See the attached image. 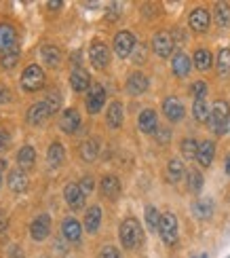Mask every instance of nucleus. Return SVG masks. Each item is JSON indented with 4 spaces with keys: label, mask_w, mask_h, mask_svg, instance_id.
I'll list each match as a JSON object with an SVG mask.
<instances>
[{
    "label": "nucleus",
    "mask_w": 230,
    "mask_h": 258,
    "mask_svg": "<svg viewBox=\"0 0 230 258\" xmlns=\"http://www.w3.org/2000/svg\"><path fill=\"white\" fill-rule=\"evenodd\" d=\"M228 132H230V119H228Z\"/></svg>",
    "instance_id": "nucleus-52"
},
{
    "label": "nucleus",
    "mask_w": 230,
    "mask_h": 258,
    "mask_svg": "<svg viewBox=\"0 0 230 258\" xmlns=\"http://www.w3.org/2000/svg\"><path fill=\"white\" fill-rule=\"evenodd\" d=\"M61 233H63V237L68 239V241H79L81 235H83L81 222L76 220V218H65L61 222Z\"/></svg>",
    "instance_id": "nucleus-15"
},
{
    "label": "nucleus",
    "mask_w": 230,
    "mask_h": 258,
    "mask_svg": "<svg viewBox=\"0 0 230 258\" xmlns=\"http://www.w3.org/2000/svg\"><path fill=\"white\" fill-rule=\"evenodd\" d=\"M215 21L220 28H226L230 26V7L226 3H217L215 7Z\"/></svg>",
    "instance_id": "nucleus-35"
},
{
    "label": "nucleus",
    "mask_w": 230,
    "mask_h": 258,
    "mask_svg": "<svg viewBox=\"0 0 230 258\" xmlns=\"http://www.w3.org/2000/svg\"><path fill=\"white\" fill-rule=\"evenodd\" d=\"M79 186L83 188V192H91V190H93V178H89V176H87V178H83Z\"/></svg>",
    "instance_id": "nucleus-45"
},
{
    "label": "nucleus",
    "mask_w": 230,
    "mask_h": 258,
    "mask_svg": "<svg viewBox=\"0 0 230 258\" xmlns=\"http://www.w3.org/2000/svg\"><path fill=\"white\" fill-rule=\"evenodd\" d=\"M159 233H161L163 241H165L167 245H173L175 241H178V218H175L173 214H163Z\"/></svg>",
    "instance_id": "nucleus-4"
},
{
    "label": "nucleus",
    "mask_w": 230,
    "mask_h": 258,
    "mask_svg": "<svg viewBox=\"0 0 230 258\" xmlns=\"http://www.w3.org/2000/svg\"><path fill=\"white\" fill-rule=\"evenodd\" d=\"M42 85H45V72H42L40 66H28L21 74V87L26 91H38L42 89Z\"/></svg>",
    "instance_id": "nucleus-3"
},
{
    "label": "nucleus",
    "mask_w": 230,
    "mask_h": 258,
    "mask_svg": "<svg viewBox=\"0 0 230 258\" xmlns=\"http://www.w3.org/2000/svg\"><path fill=\"white\" fill-rule=\"evenodd\" d=\"M217 72L224 79L230 77V49H222L217 53Z\"/></svg>",
    "instance_id": "nucleus-31"
},
{
    "label": "nucleus",
    "mask_w": 230,
    "mask_h": 258,
    "mask_svg": "<svg viewBox=\"0 0 230 258\" xmlns=\"http://www.w3.org/2000/svg\"><path fill=\"white\" fill-rule=\"evenodd\" d=\"M9 144H11V136H9V132H7V129H0V150H3V148H9Z\"/></svg>",
    "instance_id": "nucleus-44"
},
{
    "label": "nucleus",
    "mask_w": 230,
    "mask_h": 258,
    "mask_svg": "<svg viewBox=\"0 0 230 258\" xmlns=\"http://www.w3.org/2000/svg\"><path fill=\"white\" fill-rule=\"evenodd\" d=\"M49 233H51V216L49 214H40V216H36L34 220H32V224H30L32 239L42 241V239L49 237Z\"/></svg>",
    "instance_id": "nucleus-5"
},
{
    "label": "nucleus",
    "mask_w": 230,
    "mask_h": 258,
    "mask_svg": "<svg viewBox=\"0 0 230 258\" xmlns=\"http://www.w3.org/2000/svg\"><path fill=\"white\" fill-rule=\"evenodd\" d=\"M157 138H161V142H167L169 140V129H161V132L157 134Z\"/></svg>",
    "instance_id": "nucleus-48"
},
{
    "label": "nucleus",
    "mask_w": 230,
    "mask_h": 258,
    "mask_svg": "<svg viewBox=\"0 0 230 258\" xmlns=\"http://www.w3.org/2000/svg\"><path fill=\"white\" fill-rule=\"evenodd\" d=\"M47 159H49V165L51 167H59L63 163V159H65V150L59 142H53L47 150Z\"/></svg>",
    "instance_id": "nucleus-27"
},
{
    "label": "nucleus",
    "mask_w": 230,
    "mask_h": 258,
    "mask_svg": "<svg viewBox=\"0 0 230 258\" xmlns=\"http://www.w3.org/2000/svg\"><path fill=\"white\" fill-rule=\"evenodd\" d=\"M17 163H19V169L21 171L32 169V167H34V163H36V150L32 148V146H24L17 153Z\"/></svg>",
    "instance_id": "nucleus-18"
},
{
    "label": "nucleus",
    "mask_w": 230,
    "mask_h": 258,
    "mask_svg": "<svg viewBox=\"0 0 230 258\" xmlns=\"http://www.w3.org/2000/svg\"><path fill=\"white\" fill-rule=\"evenodd\" d=\"M9 188L13 192H26L28 190V176H26V171H21L19 167L11 171V174H9Z\"/></svg>",
    "instance_id": "nucleus-16"
},
{
    "label": "nucleus",
    "mask_w": 230,
    "mask_h": 258,
    "mask_svg": "<svg viewBox=\"0 0 230 258\" xmlns=\"http://www.w3.org/2000/svg\"><path fill=\"white\" fill-rule=\"evenodd\" d=\"M15 40H17L15 28L9 24H0V53L15 49Z\"/></svg>",
    "instance_id": "nucleus-12"
},
{
    "label": "nucleus",
    "mask_w": 230,
    "mask_h": 258,
    "mask_svg": "<svg viewBox=\"0 0 230 258\" xmlns=\"http://www.w3.org/2000/svg\"><path fill=\"white\" fill-rule=\"evenodd\" d=\"M182 155L186 159H196V155H199V144H196L194 140L186 138L184 142H182Z\"/></svg>",
    "instance_id": "nucleus-38"
},
{
    "label": "nucleus",
    "mask_w": 230,
    "mask_h": 258,
    "mask_svg": "<svg viewBox=\"0 0 230 258\" xmlns=\"http://www.w3.org/2000/svg\"><path fill=\"white\" fill-rule=\"evenodd\" d=\"M100 222H102V210L100 208L93 206V208L87 210V214H85V229H87V233H95L97 229H100Z\"/></svg>",
    "instance_id": "nucleus-25"
},
{
    "label": "nucleus",
    "mask_w": 230,
    "mask_h": 258,
    "mask_svg": "<svg viewBox=\"0 0 230 258\" xmlns=\"http://www.w3.org/2000/svg\"><path fill=\"white\" fill-rule=\"evenodd\" d=\"M63 197H65V203L72 208V210H81L85 206V192L79 184H68L63 188Z\"/></svg>",
    "instance_id": "nucleus-10"
},
{
    "label": "nucleus",
    "mask_w": 230,
    "mask_h": 258,
    "mask_svg": "<svg viewBox=\"0 0 230 258\" xmlns=\"http://www.w3.org/2000/svg\"><path fill=\"white\" fill-rule=\"evenodd\" d=\"M59 127L63 129L65 134H74L76 129L81 127V114L76 112L74 108H68V110H63L61 119H59Z\"/></svg>",
    "instance_id": "nucleus-13"
},
{
    "label": "nucleus",
    "mask_w": 230,
    "mask_h": 258,
    "mask_svg": "<svg viewBox=\"0 0 230 258\" xmlns=\"http://www.w3.org/2000/svg\"><path fill=\"white\" fill-rule=\"evenodd\" d=\"M211 63H213V57H211V53L207 51V49H199V51L194 53V66L199 68L201 72L209 70V68H211Z\"/></svg>",
    "instance_id": "nucleus-30"
},
{
    "label": "nucleus",
    "mask_w": 230,
    "mask_h": 258,
    "mask_svg": "<svg viewBox=\"0 0 230 258\" xmlns=\"http://www.w3.org/2000/svg\"><path fill=\"white\" fill-rule=\"evenodd\" d=\"M0 184H3V176H0Z\"/></svg>",
    "instance_id": "nucleus-53"
},
{
    "label": "nucleus",
    "mask_w": 230,
    "mask_h": 258,
    "mask_svg": "<svg viewBox=\"0 0 230 258\" xmlns=\"http://www.w3.org/2000/svg\"><path fill=\"white\" fill-rule=\"evenodd\" d=\"M45 104H47V108H49L51 114H53V112H57V110L61 108V95H59L57 91H51V93L47 95Z\"/></svg>",
    "instance_id": "nucleus-39"
},
{
    "label": "nucleus",
    "mask_w": 230,
    "mask_h": 258,
    "mask_svg": "<svg viewBox=\"0 0 230 258\" xmlns=\"http://www.w3.org/2000/svg\"><path fill=\"white\" fill-rule=\"evenodd\" d=\"M19 49H11L7 53H0V66H3L5 70H11V68H15L17 66V61H19Z\"/></svg>",
    "instance_id": "nucleus-32"
},
{
    "label": "nucleus",
    "mask_w": 230,
    "mask_h": 258,
    "mask_svg": "<svg viewBox=\"0 0 230 258\" xmlns=\"http://www.w3.org/2000/svg\"><path fill=\"white\" fill-rule=\"evenodd\" d=\"M49 116H51V112L47 108V104L45 102H38L34 106H30V110H28V123L30 125H40V123H45Z\"/></svg>",
    "instance_id": "nucleus-14"
},
{
    "label": "nucleus",
    "mask_w": 230,
    "mask_h": 258,
    "mask_svg": "<svg viewBox=\"0 0 230 258\" xmlns=\"http://www.w3.org/2000/svg\"><path fill=\"white\" fill-rule=\"evenodd\" d=\"M173 47H175V40L169 32H159V34H155V38H152V49H155L159 57H169Z\"/></svg>",
    "instance_id": "nucleus-8"
},
{
    "label": "nucleus",
    "mask_w": 230,
    "mask_h": 258,
    "mask_svg": "<svg viewBox=\"0 0 230 258\" xmlns=\"http://www.w3.org/2000/svg\"><path fill=\"white\" fill-rule=\"evenodd\" d=\"M40 55H42V61H45L47 66H51V68L59 66V61H61V51L55 45H45L42 51H40Z\"/></svg>",
    "instance_id": "nucleus-26"
},
{
    "label": "nucleus",
    "mask_w": 230,
    "mask_h": 258,
    "mask_svg": "<svg viewBox=\"0 0 230 258\" xmlns=\"http://www.w3.org/2000/svg\"><path fill=\"white\" fill-rule=\"evenodd\" d=\"M70 85H72V89H74V91H79V93L89 89L91 79H89V74H87V70L76 68V70L72 72V77H70Z\"/></svg>",
    "instance_id": "nucleus-21"
},
{
    "label": "nucleus",
    "mask_w": 230,
    "mask_h": 258,
    "mask_svg": "<svg viewBox=\"0 0 230 258\" xmlns=\"http://www.w3.org/2000/svg\"><path fill=\"white\" fill-rule=\"evenodd\" d=\"M104 102H106V91L102 85H93L89 95H87V110H89L91 114L100 112L104 108Z\"/></svg>",
    "instance_id": "nucleus-9"
},
{
    "label": "nucleus",
    "mask_w": 230,
    "mask_h": 258,
    "mask_svg": "<svg viewBox=\"0 0 230 258\" xmlns=\"http://www.w3.org/2000/svg\"><path fill=\"white\" fill-rule=\"evenodd\" d=\"M89 59L93 63V68L104 70V68H108V63H110V51H108L104 42H93L89 49Z\"/></svg>",
    "instance_id": "nucleus-6"
},
{
    "label": "nucleus",
    "mask_w": 230,
    "mask_h": 258,
    "mask_svg": "<svg viewBox=\"0 0 230 258\" xmlns=\"http://www.w3.org/2000/svg\"><path fill=\"white\" fill-rule=\"evenodd\" d=\"M211 212H213V203L207 199V201H196L194 203V214L199 218H209L211 216Z\"/></svg>",
    "instance_id": "nucleus-37"
},
{
    "label": "nucleus",
    "mask_w": 230,
    "mask_h": 258,
    "mask_svg": "<svg viewBox=\"0 0 230 258\" xmlns=\"http://www.w3.org/2000/svg\"><path fill=\"white\" fill-rule=\"evenodd\" d=\"M161 214H159V210L155 208V206H148L146 208V222H148V227H150V231H159V227H161Z\"/></svg>",
    "instance_id": "nucleus-36"
},
{
    "label": "nucleus",
    "mask_w": 230,
    "mask_h": 258,
    "mask_svg": "<svg viewBox=\"0 0 230 258\" xmlns=\"http://www.w3.org/2000/svg\"><path fill=\"white\" fill-rule=\"evenodd\" d=\"M201 186H203V176H201L196 169L188 171V188H190V190H194V192H199V190H201Z\"/></svg>",
    "instance_id": "nucleus-40"
},
{
    "label": "nucleus",
    "mask_w": 230,
    "mask_h": 258,
    "mask_svg": "<svg viewBox=\"0 0 230 258\" xmlns=\"http://www.w3.org/2000/svg\"><path fill=\"white\" fill-rule=\"evenodd\" d=\"M171 68H173V74L175 77H188V72L192 68V61L186 53H178L171 61Z\"/></svg>",
    "instance_id": "nucleus-19"
},
{
    "label": "nucleus",
    "mask_w": 230,
    "mask_h": 258,
    "mask_svg": "<svg viewBox=\"0 0 230 258\" xmlns=\"http://www.w3.org/2000/svg\"><path fill=\"white\" fill-rule=\"evenodd\" d=\"M97 150H100V146H97L95 140H87V142H83V146H81V157L87 161V163H91V161H95V157H97Z\"/></svg>",
    "instance_id": "nucleus-34"
},
{
    "label": "nucleus",
    "mask_w": 230,
    "mask_h": 258,
    "mask_svg": "<svg viewBox=\"0 0 230 258\" xmlns=\"http://www.w3.org/2000/svg\"><path fill=\"white\" fill-rule=\"evenodd\" d=\"M100 258H120V254L116 248H112V245H106V248H102V252H100Z\"/></svg>",
    "instance_id": "nucleus-43"
},
{
    "label": "nucleus",
    "mask_w": 230,
    "mask_h": 258,
    "mask_svg": "<svg viewBox=\"0 0 230 258\" xmlns=\"http://www.w3.org/2000/svg\"><path fill=\"white\" fill-rule=\"evenodd\" d=\"M137 125H139V129H141L144 134H152V132H157V125H159L157 112H155V110H144V112L139 114Z\"/></svg>",
    "instance_id": "nucleus-22"
},
{
    "label": "nucleus",
    "mask_w": 230,
    "mask_h": 258,
    "mask_svg": "<svg viewBox=\"0 0 230 258\" xmlns=\"http://www.w3.org/2000/svg\"><path fill=\"white\" fill-rule=\"evenodd\" d=\"M226 174H230V157H228V161H226Z\"/></svg>",
    "instance_id": "nucleus-51"
},
{
    "label": "nucleus",
    "mask_w": 230,
    "mask_h": 258,
    "mask_svg": "<svg viewBox=\"0 0 230 258\" xmlns=\"http://www.w3.org/2000/svg\"><path fill=\"white\" fill-rule=\"evenodd\" d=\"M228 258H230V256H228Z\"/></svg>",
    "instance_id": "nucleus-55"
},
{
    "label": "nucleus",
    "mask_w": 230,
    "mask_h": 258,
    "mask_svg": "<svg viewBox=\"0 0 230 258\" xmlns=\"http://www.w3.org/2000/svg\"><path fill=\"white\" fill-rule=\"evenodd\" d=\"M102 195L108 199H116L120 195V180L116 176H106L102 180Z\"/></svg>",
    "instance_id": "nucleus-24"
},
{
    "label": "nucleus",
    "mask_w": 230,
    "mask_h": 258,
    "mask_svg": "<svg viewBox=\"0 0 230 258\" xmlns=\"http://www.w3.org/2000/svg\"><path fill=\"white\" fill-rule=\"evenodd\" d=\"M127 89H129V93H133V95H141L148 89V79L141 72H133L129 77V81H127Z\"/></svg>",
    "instance_id": "nucleus-20"
},
{
    "label": "nucleus",
    "mask_w": 230,
    "mask_h": 258,
    "mask_svg": "<svg viewBox=\"0 0 230 258\" xmlns=\"http://www.w3.org/2000/svg\"><path fill=\"white\" fill-rule=\"evenodd\" d=\"M192 112H194V119L199 121V123H209L211 110H209V106H207V102H205V100H194Z\"/></svg>",
    "instance_id": "nucleus-29"
},
{
    "label": "nucleus",
    "mask_w": 230,
    "mask_h": 258,
    "mask_svg": "<svg viewBox=\"0 0 230 258\" xmlns=\"http://www.w3.org/2000/svg\"><path fill=\"white\" fill-rule=\"evenodd\" d=\"M133 51H135L133 53V61L135 63H144L146 61V49H144V45H135Z\"/></svg>",
    "instance_id": "nucleus-42"
},
{
    "label": "nucleus",
    "mask_w": 230,
    "mask_h": 258,
    "mask_svg": "<svg viewBox=\"0 0 230 258\" xmlns=\"http://www.w3.org/2000/svg\"><path fill=\"white\" fill-rule=\"evenodd\" d=\"M215 157V144L209 142V140H205L203 144H199V155H196V159H199V163L203 167H209L211 161Z\"/></svg>",
    "instance_id": "nucleus-23"
},
{
    "label": "nucleus",
    "mask_w": 230,
    "mask_h": 258,
    "mask_svg": "<svg viewBox=\"0 0 230 258\" xmlns=\"http://www.w3.org/2000/svg\"><path fill=\"white\" fill-rule=\"evenodd\" d=\"M9 258H24V252L19 250V245H11V250H9Z\"/></svg>",
    "instance_id": "nucleus-47"
},
{
    "label": "nucleus",
    "mask_w": 230,
    "mask_h": 258,
    "mask_svg": "<svg viewBox=\"0 0 230 258\" xmlns=\"http://www.w3.org/2000/svg\"><path fill=\"white\" fill-rule=\"evenodd\" d=\"M9 229V220H7V214L0 212V235H5Z\"/></svg>",
    "instance_id": "nucleus-46"
},
{
    "label": "nucleus",
    "mask_w": 230,
    "mask_h": 258,
    "mask_svg": "<svg viewBox=\"0 0 230 258\" xmlns=\"http://www.w3.org/2000/svg\"><path fill=\"white\" fill-rule=\"evenodd\" d=\"M199 258H207V256H205V254H203V256H199Z\"/></svg>",
    "instance_id": "nucleus-54"
},
{
    "label": "nucleus",
    "mask_w": 230,
    "mask_h": 258,
    "mask_svg": "<svg viewBox=\"0 0 230 258\" xmlns=\"http://www.w3.org/2000/svg\"><path fill=\"white\" fill-rule=\"evenodd\" d=\"M108 125L112 129H118L123 125V104L120 102H112L110 108H108Z\"/></svg>",
    "instance_id": "nucleus-28"
},
{
    "label": "nucleus",
    "mask_w": 230,
    "mask_h": 258,
    "mask_svg": "<svg viewBox=\"0 0 230 258\" xmlns=\"http://www.w3.org/2000/svg\"><path fill=\"white\" fill-rule=\"evenodd\" d=\"M184 176V163L180 159H171L169 165H167V178L169 182H180Z\"/></svg>",
    "instance_id": "nucleus-33"
},
{
    "label": "nucleus",
    "mask_w": 230,
    "mask_h": 258,
    "mask_svg": "<svg viewBox=\"0 0 230 258\" xmlns=\"http://www.w3.org/2000/svg\"><path fill=\"white\" fill-rule=\"evenodd\" d=\"M190 28L196 32H205L209 28V11L205 9H194L190 13Z\"/></svg>",
    "instance_id": "nucleus-17"
},
{
    "label": "nucleus",
    "mask_w": 230,
    "mask_h": 258,
    "mask_svg": "<svg viewBox=\"0 0 230 258\" xmlns=\"http://www.w3.org/2000/svg\"><path fill=\"white\" fill-rule=\"evenodd\" d=\"M163 112H165V116L169 121L178 123V121H182V116H184V104L178 98H167L165 102H163Z\"/></svg>",
    "instance_id": "nucleus-11"
},
{
    "label": "nucleus",
    "mask_w": 230,
    "mask_h": 258,
    "mask_svg": "<svg viewBox=\"0 0 230 258\" xmlns=\"http://www.w3.org/2000/svg\"><path fill=\"white\" fill-rule=\"evenodd\" d=\"M118 237H120V243H123V248H127V250L137 248V245L141 243V239H144L139 222H137L135 218L123 220V224H120V229H118Z\"/></svg>",
    "instance_id": "nucleus-1"
},
{
    "label": "nucleus",
    "mask_w": 230,
    "mask_h": 258,
    "mask_svg": "<svg viewBox=\"0 0 230 258\" xmlns=\"http://www.w3.org/2000/svg\"><path fill=\"white\" fill-rule=\"evenodd\" d=\"M228 119H230V108H228V104L226 102H215L211 106V116H209V125L211 129L217 134V136H222L228 132Z\"/></svg>",
    "instance_id": "nucleus-2"
},
{
    "label": "nucleus",
    "mask_w": 230,
    "mask_h": 258,
    "mask_svg": "<svg viewBox=\"0 0 230 258\" xmlns=\"http://www.w3.org/2000/svg\"><path fill=\"white\" fill-rule=\"evenodd\" d=\"M192 95H194V98L196 100H205V95H207V85L205 83H194L192 85Z\"/></svg>",
    "instance_id": "nucleus-41"
},
{
    "label": "nucleus",
    "mask_w": 230,
    "mask_h": 258,
    "mask_svg": "<svg viewBox=\"0 0 230 258\" xmlns=\"http://www.w3.org/2000/svg\"><path fill=\"white\" fill-rule=\"evenodd\" d=\"M135 49V38L131 32H118V34L114 36V51L118 57H129L131 53H133Z\"/></svg>",
    "instance_id": "nucleus-7"
},
{
    "label": "nucleus",
    "mask_w": 230,
    "mask_h": 258,
    "mask_svg": "<svg viewBox=\"0 0 230 258\" xmlns=\"http://www.w3.org/2000/svg\"><path fill=\"white\" fill-rule=\"evenodd\" d=\"M9 100V91L7 89H3V87H0V106H3L5 102Z\"/></svg>",
    "instance_id": "nucleus-49"
},
{
    "label": "nucleus",
    "mask_w": 230,
    "mask_h": 258,
    "mask_svg": "<svg viewBox=\"0 0 230 258\" xmlns=\"http://www.w3.org/2000/svg\"><path fill=\"white\" fill-rule=\"evenodd\" d=\"M49 9H61V3H59V0H51V3H49Z\"/></svg>",
    "instance_id": "nucleus-50"
}]
</instances>
